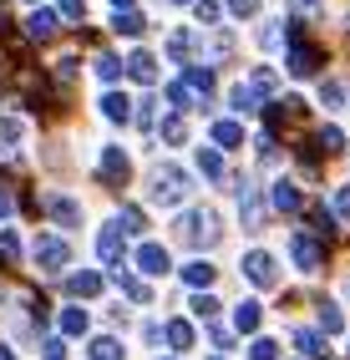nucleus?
Wrapping results in <instances>:
<instances>
[{"label":"nucleus","instance_id":"obj_22","mask_svg":"<svg viewBox=\"0 0 350 360\" xmlns=\"http://www.w3.org/2000/svg\"><path fill=\"white\" fill-rule=\"evenodd\" d=\"M66 330H72V335H82L86 330V309H66V320H61Z\"/></svg>","mask_w":350,"mask_h":360},{"label":"nucleus","instance_id":"obj_35","mask_svg":"<svg viewBox=\"0 0 350 360\" xmlns=\"http://www.w3.org/2000/svg\"><path fill=\"white\" fill-rule=\"evenodd\" d=\"M61 11H66V15H77V11H82V0H61Z\"/></svg>","mask_w":350,"mask_h":360},{"label":"nucleus","instance_id":"obj_21","mask_svg":"<svg viewBox=\"0 0 350 360\" xmlns=\"http://www.w3.org/2000/svg\"><path fill=\"white\" fill-rule=\"evenodd\" d=\"M259 325V304H239V330H254Z\"/></svg>","mask_w":350,"mask_h":360},{"label":"nucleus","instance_id":"obj_23","mask_svg":"<svg viewBox=\"0 0 350 360\" xmlns=\"http://www.w3.org/2000/svg\"><path fill=\"white\" fill-rule=\"evenodd\" d=\"M340 142H345V137H340V127H325V132H320V148H325V153H335Z\"/></svg>","mask_w":350,"mask_h":360},{"label":"nucleus","instance_id":"obj_38","mask_svg":"<svg viewBox=\"0 0 350 360\" xmlns=\"http://www.w3.org/2000/svg\"><path fill=\"white\" fill-rule=\"evenodd\" d=\"M112 6H117V11H122V6H132V0H112Z\"/></svg>","mask_w":350,"mask_h":360},{"label":"nucleus","instance_id":"obj_30","mask_svg":"<svg viewBox=\"0 0 350 360\" xmlns=\"http://www.w3.org/2000/svg\"><path fill=\"white\" fill-rule=\"evenodd\" d=\"M193 309H198V315L208 320V315H214V309H219V300H208V295H198V300H193Z\"/></svg>","mask_w":350,"mask_h":360},{"label":"nucleus","instance_id":"obj_18","mask_svg":"<svg viewBox=\"0 0 350 360\" xmlns=\"http://www.w3.org/2000/svg\"><path fill=\"white\" fill-rule=\"evenodd\" d=\"M214 137L223 142V148H233V142H239L244 132H239V127H233V122H219V127H214Z\"/></svg>","mask_w":350,"mask_h":360},{"label":"nucleus","instance_id":"obj_10","mask_svg":"<svg viewBox=\"0 0 350 360\" xmlns=\"http://www.w3.org/2000/svg\"><path fill=\"white\" fill-rule=\"evenodd\" d=\"M26 31H31L36 41H41V36H51V31H56V15H51V11H36V15L26 20Z\"/></svg>","mask_w":350,"mask_h":360},{"label":"nucleus","instance_id":"obj_14","mask_svg":"<svg viewBox=\"0 0 350 360\" xmlns=\"http://www.w3.org/2000/svg\"><path fill=\"white\" fill-rule=\"evenodd\" d=\"M137 31H143V15H122V11H117V36H137Z\"/></svg>","mask_w":350,"mask_h":360},{"label":"nucleus","instance_id":"obj_9","mask_svg":"<svg viewBox=\"0 0 350 360\" xmlns=\"http://www.w3.org/2000/svg\"><path fill=\"white\" fill-rule=\"evenodd\" d=\"M290 71H294V77L315 71V51H310V46H294V51H290Z\"/></svg>","mask_w":350,"mask_h":360},{"label":"nucleus","instance_id":"obj_31","mask_svg":"<svg viewBox=\"0 0 350 360\" xmlns=\"http://www.w3.org/2000/svg\"><path fill=\"white\" fill-rule=\"evenodd\" d=\"M320 325L325 330H340V309H320Z\"/></svg>","mask_w":350,"mask_h":360},{"label":"nucleus","instance_id":"obj_32","mask_svg":"<svg viewBox=\"0 0 350 360\" xmlns=\"http://www.w3.org/2000/svg\"><path fill=\"white\" fill-rule=\"evenodd\" d=\"M61 355H66V345H61V340H46V360H61Z\"/></svg>","mask_w":350,"mask_h":360},{"label":"nucleus","instance_id":"obj_29","mask_svg":"<svg viewBox=\"0 0 350 360\" xmlns=\"http://www.w3.org/2000/svg\"><path fill=\"white\" fill-rule=\"evenodd\" d=\"M0 259H15V233L0 229Z\"/></svg>","mask_w":350,"mask_h":360},{"label":"nucleus","instance_id":"obj_34","mask_svg":"<svg viewBox=\"0 0 350 360\" xmlns=\"http://www.w3.org/2000/svg\"><path fill=\"white\" fill-rule=\"evenodd\" d=\"M233 15H254V0H233Z\"/></svg>","mask_w":350,"mask_h":360},{"label":"nucleus","instance_id":"obj_12","mask_svg":"<svg viewBox=\"0 0 350 360\" xmlns=\"http://www.w3.org/2000/svg\"><path fill=\"white\" fill-rule=\"evenodd\" d=\"M122 350H117V340L112 335H102V340H91V360H117Z\"/></svg>","mask_w":350,"mask_h":360},{"label":"nucleus","instance_id":"obj_8","mask_svg":"<svg viewBox=\"0 0 350 360\" xmlns=\"http://www.w3.org/2000/svg\"><path fill=\"white\" fill-rule=\"evenodd\" d=\"M274 208H285V213H294V208H299V193H294V183H285V178L274 183Z\"/></svg>","mask_w":350,"mask_h":360},{"label":"nucleus","instance_id":"obj_20","mask_svg":"<svg viewBox=\"0 0 350 360\" xmlns=\"http://www.w3.org/2000/svg\"><path fill=\"white\" fill-rule=\"evenodd\" d=\"M198 167H203L208 178H219V173H223V162H219V153H198Z\"/></svg>","mask_w":350,"mask_h":360},{"label":"nucleus","instance_id":"obj_26","mask_svg":"<svg viewBox=\"0 0 350 360\" xmlns=\"http://www.w3.org/2000/svg\"><path fill=\"white\" fill-rule=\"evenodd\" d=\"M214 279V269H208V264H188V284H208Z\"/></svg>","mask_w":350,"mask_h":360},{"label":"nucleus","instance_id":"obj_13","mask_svg":"<svg viewBox=\"0 0 350 360\" xmlns=\"http://www.w3.org/2000/svg\"><path fill=\"white\" fill-rule=\"evenodd\" d=\"M127 71H132L137 82H153V56H143V51H137V56L127 61Z\"/></svg>","mask_w":350,"mask_h":360},{"label":"nucleus","instance_id":"obj_28","mask_svg":"<svg viewBox=\"0 0 350 360\" xmlns=\"http://www.w3.org/2000/svg\"><path fill=\"white\" fill-rule=\"evenodd\" d=\"M249 360H274V345H269V340H254V350H249Z\"/></svg>","mask_w":350,"mask_h":360},{"label":"nucleus","instance_id":"obj_33","mask_svg":"<svg viewBox=\"0 0 350 360\" xmlns=\"http://www.w3.org/2000/svg\"><path fill=\"white\" fill-rule=\"evenodd\" d=\"M335 213H350V188H340V193H335Z\"/></svg>","mask_w":350,"mask_h":360},{"label":"nucleus","instance_id":"obj_16","mask_svg":"<svg viewBox=\"0 0 350 360\" xmlns=\"http://www.w3.org/2000/svg\"><path fill=\"white\" fill-rule=\"evenodd\" d=\"M102 112L112 117V122H127V97H107V102H102Z\"/></svg>","mask_w":350,"mask_h":360},{"label":"nucleus","instance_id":"obj_25","mask_svg":"<svg viewBox=\"0 0 350 360\" xmlns=\"http://www.w3.org/2000/svg\"><path fill=\"white\" fill-rule=\"evenodd\" d=\"M162 137H168V142H183V117H168V122H162Z\"/></svg>","mask_w":350,"mask_h":360},{"label":"nucleus","instance_id":"obj_17","mask_svg":"<svg viewBox=\"0 0 350 360\" xmlns=\"http://www.w3.org/2000/svg\"><path fill=\"white\" fill-rule=\"evenodd\" d=\"M117 71H122V61H117V56H97V77H102V82H117Z\"/></svg>","mask_w":350,"mask_h":360},{"label":"nucleus","instance_id":"obj_1","mask_svg":"<svg viewBox=\"0 0 350 360\" xmlns=\"http://www.w3.org/2000/svg\"><path fill=\"white\" fill-rule=\"evenodd\" d=\"M148 183H153L148 198H153V203H168V208H173L183 193H188V178H183V167H173V162H168V167H153Z\"/></svg>","mask_w":350,"mask_h":360},{"label":"nucleus","instance_id":"obj_27","mask_svg":"<svg viewBox=\"0 0 350 360\" xmlns=\"http://www.w3.org/2000/svg\"><path fill=\"white\" fill-rule=\"evenodd\" d=\"M72 290H77V295H97V279H91V274H77Z\"/></svg>","mask_w":350,"mask_h":360},{"label":"nucleus","instance_id":"obj_7","mask_svg":"<svg viewBox=\"0 0 350 360\" xmlns=\"http://www.w3.org/2000/svg\"><path fill=\"white\" fill-rule=\"evenodd\" d=\"M97 249H102L107 264H117V259H122V229H102V244Z\"/></svg>","mask_w":350,"mask_h":360},{"label":"nucleus","instance_id":"obj_5","mask_svg":"<svg viewBox=\"0 0 350 360\" xmlns=\"http://www.w3.org/2000/svg\"><path fill=\"white\" fill-rule=\"evenodd\" d=\"M46 208H51V213H56V219H61L66 229H77V224H82V208H77L72 198H61V193H51V198H46Z\"/></svg>","mask_w":350,"mask_h":360},{"label":"nucleus","instance_id":"obj_11","mask_svg":"<svg viewBox=\"0 0 350 360\" xmlns=\"http://www.w3.org/2000/svg\"><path fill=\"white\" fill-rule=\"evenodd\" d=\"M299 350H305L310 360H320V355H325V340H320L315 330H299Z\"/></svg>","mask_w":350,"mask_h":360},{"label":"nucleus","instance_id":"obj_3","mask_svg":"<svg viewBox=\"0 0 350 360\" xmlns=\"http://www.w3.org/2000/svg\"><path fill=\"white\" fill-rule=\"evenodd\" d=\"M36 264L61 269V264H66V244H61V238H36Z\"/></svg>","mask_w":350,"mask_h":360},{"label":"nucleus","instance_id":"obj_19","mask_svg":"<svg viewBox=\"0 0 350 360\" xmlns=\"http://www.w3.org/2000/svg\"><path fill=\"white\" fill-rule=\"evenodd\" d=\"M168 340H173L178 350H188V340H193V335H188V325H178V320H173V325H168Z\"/></svg>","mask_w":350,"mask_h":360},{"label":"nucleus","instance_id":"obj_2","mask_svg":"<svg viewBox=\"0 0 350 360\" xmlns=\"http://www.w3.org/2000/svg\"><path fill=\"white\" fill-rule=\"evenodd\" d=\"M244 274H249L254 284H274V259H269L264 249H254V254L244 259Z\"/></svg>","mask_w":350,"mask_h":360},{"label":"nucleus","instance_id":"obj_37","mask_svg":"<svg viewBox=\"0 0 350 360\" xmlns=\"http://www.w3.org/2000/svg\"><path fill=\"white\" fill-rule=\"evenodd\" d=\"M0 360H15V355H11V350H6V345H0Z\"/></svg>","mask_w":350,"mask_h":360},{"label":"nucleus","instance_id":"obj_4","mask_svg":"<svg viewBox=\"0 0 350 360\" xmlns=\"http://www.w3.org/2000/svg\"><path fill=\"white\" fill-rule=\"evenodd\" d=\"M137 264H143V274H168V249L143 244V249H137Z\"/></svg>","mask_w":350,"mask_h":360},{"label":"nucleus","instance_id":"obj_6","mask_svg":"<svg viewBox=\"0 0 350 360\" xmlns=\"http://www.w3.org/2000/svg\"><path fill=\"white\" fill-rule=\"evenodd\" d=\"M290 249H294V259H299V269H320V249L310 244L305 233H294V238H290Z\"/></svg>","mask_w":350,"mask_h":360},{"label":"nucleus","instance_id":"obj_36","mask_svg":"<svg viewBox=\"0 0 350 360\" xmlns=\"http://www.w3.org/2000/svg\"><path fill=\"white\" fill-rule=\"evenodd\" d=\"M0 213H11V193H0Z\"/></svg>","mask_w":350,"mask_h":360},{"label":"nucleus","instance_id":"obj_24","mask_svg":"<svg viewBox=\"0 0 350 360\" xmlns=\"http://www.w3.org/2000/svg\"><path fill=\"white\" fill-rule=\"evenodd\" d=\"M233 107H239V112H254V91H249V86H233Z\"/></svg>","mask_w":350,"mask_h":360},{"label":"nucleus","instance_id":"obj_15","mask_svg":"<svg viewBox=\"0 0 350 360\" xmlns=\"http://www.w3.org/2000/svg\"><path fill=\"white\" fill-rule=\"evenodd\" d=\"M20 132H26V127H20L15 117H0V142H6V148H11V142H20Z\"/></svg>","mask_w":350,"mask_h":360}]
</instances>
